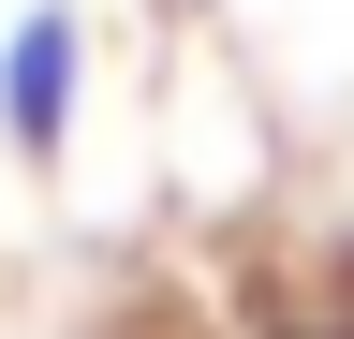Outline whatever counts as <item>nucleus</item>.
Masks as SVG:
<instances>
[{
    "label": "nucleus",
    "mask_w": 354,
    "mask_h": 339,
    "mask_svg": "<svg viewBox=\"0 0 354 339\" xmlns=\"http://www.w3.org/2000/svg\"><path fill=\"white\" fill-rule=\"evenodd\" d=\"M74 74H88V59H74V0H44L15 45H0V133H15L30 162L74 133Z\"/></svg>",
    "instance_id": "1"
}]
</instances>
